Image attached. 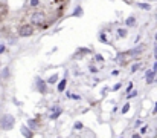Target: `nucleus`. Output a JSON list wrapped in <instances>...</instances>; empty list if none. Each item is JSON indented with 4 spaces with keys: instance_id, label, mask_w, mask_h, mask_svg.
Returning <instances> with one entry per match:
<instances>
[{
    "instance_id": "1",
    "label": "nucleus",
    "mask_w": 157,
    "mask_h": 138,
    "mask_svg": "<svg viewBox=\"0 0 157 138\" xmlns=\"http://www.w3.org/2000/svg\"><path fill=\"white\" fill-rule=\"evenodd\" d=\"M2 126L3 129H11L14 126V117L12 115H5L3 120H2Z\"/></svg>"
},
{
    "instance_id": "2",
    "label": "nucleus",
    "mask_w": 157,
    "mask_h": 138,
    "mask_svg": "<svg viewBox=\"0 0 157 138\" xmlns=\"http://www.w3.org/2000/svg\"><path fill=\"white\" fill-rule=\"evenodd\" d=\"M31 22L34 25H41L43 22H44V14L43 12H34L31 17Z\"/></svg>"
},
{
    "instance_id": "3",
    "label": "nucleus",
    "mask_w": 157,
    "mask_h": 138,
    "mask_svg": "<svg viewBox=\"0 0 157 138\" xmlns=\"http://www.w3.org/2000/svg\"><path fill=\"white\" fill-rule=\"evenodd\" d=\"M32 32H34V29H32V26H29V25L21 26L20 31H18V34H20L21 37H28V35H31Z\"/></svg>"
},
{
    "instance_id": "4",
    "label": "nucleus",
    "mask_w": 157,
    "mask_h": 138,
    "mask_svg": "<svg viewBox=\"0 0 157 138\" xmlns=\"http://www.w3.org/2000/svg\"><path fill=\"white\" fill-rule=\"evenodd\" d=\"M59 114H61V109H59V108H53L51 112H49V118L51 120H55V118H58V117H59Z\"/></svg>"
},
{
    "instance_id": "5",
    "label": "nucleus",
    "mask_w": 157,
    "mask_h": 138,
    "mask_svg": "<svg viewBox=\"0 0 157 138\" xmlns=\"http://www.w3.org/2000/svg\"><path fill=\"white\" fill-rule=\"evenodd\" d=\"M154 72H156L154 69L147 72V83H153V80H154Z\"/></svg>"
},
{
    "instance_id": "6",
    "label": "nucleus",
    "mask_w": 157,
    "mask_h": 138,
    "mask_svg": "<svg viewBox=\"0 0 157 138\" xmlns=\"http://www.w3.org/2000/svg\"><path fill=\"white\" fill-rule=\"evenodd\" d=\"M66 83H67V81H66V78H64V80L58 84V91H59V92H63V91H64V88H66Z\"/></svg>"
},
{
    "instance_id": "7",
    "label": "nucleus",
    "mask_w": 157,
    "mask_h": 138,
    "mask_svg": "<svg viewBox=\"0 0 157 138\" xmlns=\"http://www.w3.org/2000/svg\"><path fill=\"white\" fill-rule=\"evenodd\" d=\"M38 89H40V92H46V84H44V81H38Z\"/></svg>"
},
{
    "instance_id": "8",
    "label": "nucleus",
    "mask_w": 157,
    "mask_h": 138,
    "mask_svg": "<svg viewBox=\"0 0 157 138\" xmlns=\"http://www.w3.org/2000/svg\"><path fill=\"white\" fill-rule=\"evenodd\" d=\"M142 49H143V48L140 46V48H137V49H133V51H130L128 54H130V55H136V54H139V52H142Z\"/></svg>"
},
{
    "instance_id": "9",
    "label": "nucleus",
    "mask_w": 157,
    "mask_h": 138,
    "mask_svg": "<svg viewBox=\"0 0 157 138\" xmlns=\"http://www.w3.org/2000/svg\"><path fill=\"white\" fill-rule=\"evenodd\" d=\"M137 6L142 8V9H149V8H151L149 5H147V3H137Z\"/></svg>"
},
{
    "instance_id": "10",
    "label": "nucleus",
    "mask_w": 157,
    "mask_h": 138,
    "mask_svg": "<svg viewBox=\"0 0 157 138\" xmlns=\"http://www.w3.org/2000/svg\"><path fill=\"white\" fill-rule=\"evenodd\" d=\"M21 132H23V135H26V137H31V135H32V132L28 130L26 127H23V129H21Z\"/></svg>"
},
{
    "instance_id": "11",
    "label": "nucleus",
    "mask_w": 157,
    "mask_h": 138,
    "mask_svg": "<svg viewBox=\"0 0 157 138\" xmlns=\"http://www.w3.org/2000/svg\"><path fill=\"white\" fill-rule=\"evenodd\" d=\"M57 78H58L57 75H52L49 80H47V83H51V84H52V83H55V81H57Z\"/></svg>"
},
{
    "instance_id": "12",
    "label": "nucleus",
    "mask_w": 157,
    "mask_h": 138,
    "mask_svg": "<svg viewBox=\"0 0 157 138\" xmlns=\"http://www.w3.org/2000/svg\"><path fill=\"white\" fill-rule=\"evenodd\" d=\"M28 124H29V126L32 127V129H35V126H37V123H35L34 120H29V121H28Z\"/></svg>"
},
{
    "instance_id": "13",
    "label": "nucleus",
    "mask_w": 157,
    "mask_h": 138,
    "mask_svg": "<svg viewBox=\"0 0 157 138\" xmlns=\"http://www.w3.org/2000/svg\"><path fill=\"white\" fill-rule=\"evenodd\" d=\"M128 109H130V104H128V103H125V106H124V108H122V112L125 114V112H127Z\"/></svg>"
},
{
    "instance_id": "14",
    "label": "nucleus",
    "mask_w": 157,
    "mask_h": 138,
    "mask_svg": "<svg viewBox=\"0 0 157 138\" xmlns=\"http://www.w3.org/2000/svg\"><path fill=\"white\" fill-rule=\"evenodd\" d=\"M75 129L81 130V129H83V124H81V123H75Z\"/></svg>"
},
{
    "instance_id": "15",
    "label": "nucleus",
    "mask_w": 157,
    "mask_h": 138,
    "mask_svg": "<svg viewBox=\"0 0 157 138\" xmlns=\"http://www.w3.org/2000/svg\"><path fill=\"white\" fill-rule=\"evenodd\" d=\"M119 35H121V37L127 35V31H124V29H119Z\"/></svg>"
},
{
    "instance_id": "16",
    "label": "nucleus",
    "mask_w": 157,
    "mask_h": 138,
    "mask_svg": "<svg viewBox=\"0 0 157 138\" xmlns=\"http://www.w3.org/2000/svg\"><path fill=\"white\" fill-rule=\"evenodd\" d=\"M38 5V0H31V6H37Z\"/></svg>"
},
{
    "instance_id": "17",
    "label": "nucleus",
    "mask_w": 157,
    "mask_h": 138,
    "mask_svg": "<svg viewBox=\"0 0 157 138\" xmlns=\"http://www.w3.org/2000/svg\"><path fill=\"white\" fill-rule=\"evenodd\" d=\"M134 23V19H128L127 20V25H133Z\"/></svg>"
},
{
    "instance_id": "18",
    "label": "nucleus",
    "mask_w": 157,
    "mask_h": 138,
    "mask_svg": "<svg viewBox=\"0 0 157 138\" xmlns=\"http://www.w3.org/2000/svg\"><path fill=\"white\" fill-rule=\"evenodd\" d=\"M139 66H140V65H134V66L131 68V71H133V72H134V71H137V69H139Z\"/></svg>"
},
{
    "instance_id": "19",
    "label": "nucleus",
    "mask_w": 157,
    "mask_h": 138,
    "mask_svg": "<svg viewBox=\"0 0 157 138\" xmlns=\"http://www.w3.org/2000/svg\"><path fill=\"white\" fill-rule=\"evenodd\" d=\"M147 127H148V126H143L142 129H140V132H142V134H145V132H147Z\"/></svg>"
},
{
    "instance_id": "20",
    "label": "nucleus",
    "mask_w": 157,
    "mask_h": 138,
    "mask_svg": "<svg viewBox=\"0 0 157 138\" xmlns=\"http://www.w3.org/2000/svg\"><path fill=\"white\" fill-rule=\"evenodd\" d=\"M5 51V46H0V52H3Z\"/></svg>"
},
{
    "instance_id": "21",
    "label": "nucleus",
    "mask_w": 157,
    "mask_h": 138,
    "mask_svg": "<svg viewBox=\"0 0 157 138\" xmlns=\"http://www.w3.org/2000/svg\"><path fill=\"white\" fill-rule=\"evenodd\" d=\"M154 55H156V58H157V48H156V49H154Z\"/></svg>"
},
{
    "instance_id": "22",
    "label": "nucleus",
    "mask_w": 157,
    "mask_h": 138,
    "mask_svg": "<svg viewBox=\"0 0 157 138\" xmlns=\"http://www.w3.org/2000/svg\"><path fill=\"white\" fill-rule=\"evenodd\" d=\"M154 71H157V61H156V65H154Z\"/></svg>"
},
{
    "instance_id": "23",
    "label": "nucleus",
    "mask_w": 157,
    "mask_h": 138,
    "mask_svg": "<svg viewBox=\"0 0 157 138\" xmlns=\"http://www.w3.org/2000/svg\"><path fill=\"white\" fill-rule=\"evenodd\" d=\"M154 112H157V104H156V108H154Z\"/></svg>"
},
{
    "instance_id": "24",
    "label": "nucleus",
    "mask_w": 157,
    "mask_h": 138,
    "mask_svg": "<svg viewBox=\"0 0 157 138\" xmlns=\"http://www.w3.org/2000/svg\"><path fill=\"white\" fill-rule=\"evenodd\" d=\"M156 39H157V35H156Z\"/></svg>"
}]
</instances>
